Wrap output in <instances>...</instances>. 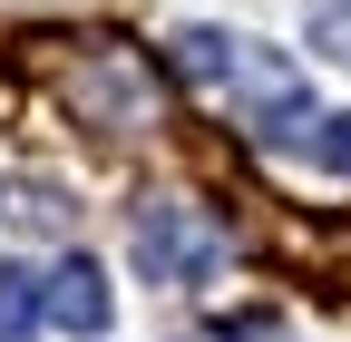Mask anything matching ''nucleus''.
<instances>
[{
  "instance_id": "4",
  "label": "nucleus",
  "mask_w": 351,
  "mask_h": 342,
  "mask_svg": "<svg viewBox=\"0 0 351 342\" xmlns=\"http://www.w3.org/2000/svg\"><path fill=\"white\" fill-rule=\"evenodd\" d=\"M313 49L351 69V0H322V10H313Z\"/></svg>"
},
{
  "instance_id": "1",
  "label": "nucleus",
  "mask_w": 351,
  "mask_h": 342,
  "mask_svg": "<svg viewBox=\"0 0 351 342\" xmlns=\"http://www.w3.org/2000/svg\"><path fill=\"white\" fill-rule=\"evenodd\" d=\"M215 264H225V235H215L205 216H186V205H137V274L147 284H205Z\"/></svg>"
},
{
  "instance_id": "3",
  "label": "nucleus",
  "mask_w": 351,
  "mask_h": 342,
  "mask_svg": "<svg viewBox=\"0 0 351 342\" xmlns=\"http://www.w3.org/2000/svg\"><path fill=\"white\" fill-rule=\"evenodd\" d=\"M39 323H49L39 313V274L29 264H0V342H29Z\"/></svg>"
},
{
  "instance_id": "2",
  "label": "nucleus",
  "mask_w": 351,
  "mask_h": 342,
  "mask_svg": "<svg viewBox=\"0 0 351 342\" xmlns=\"http://www.w3.org/2000/svg\"><path fill=\"white\" fill-rule=\"evenodd\" d=\"M39 313H49L59 332H78V342H98L108 332V274L98 264H88V254H59V264H49V284H39Z\"/></svg>"
},
{
  "instance_id": "5",
  "label": "nucleus",
  "mask_w": 351,
  "mask_h": 342,
  "mask_svg": "<svg viewBox=\"0 0 351 342\" xmlns=\"http://www.w3.org/2000/svg\"><path fill=\"white\" fill-rule=\"evenodd\" d=\"M313 157L332 166V176H351V108L341 117H313Z\"/></svg>"
}]
</instances>
